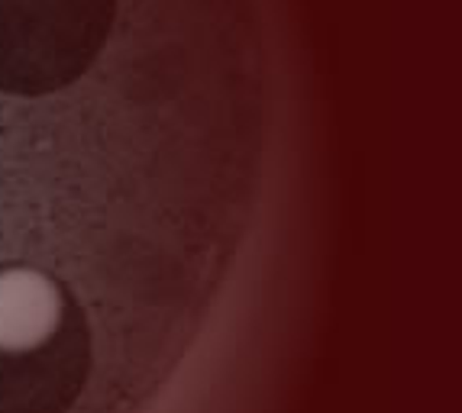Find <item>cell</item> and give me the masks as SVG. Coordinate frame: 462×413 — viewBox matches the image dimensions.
Listing matches in <instances>:
<instances>
[{"mask_svg": "<svg viewBox=\"0 0 462 413\" xmlns=\"http://www.w3.org/2000/svg\"><path fill=\"white\" fill-rule=\"evenodd\" d=\"M62 323V294L32 268L0 271V353L20 355L46 345Z\"/></svg>", "mask_w": 462, "mask_h": 413, "instance_id": "obj_1", "label": "cell"}]
</instances>
